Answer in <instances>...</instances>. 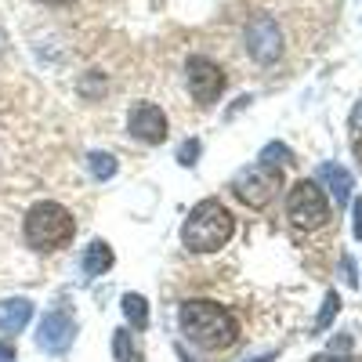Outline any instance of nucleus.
Listing matches in <instances>:
<instances>
[{
	"label": "nucleus",
	"instance_id": "f257e3e1",
	"mask_svg": "<svg viewBox=\"0 0 362 362\" xmlns=\"http://www.w3.org/2000/svg\"><path fill=\"white\" fill-rule=\"evenodd\" d=\"M235 319L225 305L218 300H185L181 305V334L189 344L206 348V351H221L235 341Z\"/></svg>",
	"mask_w": 362,
	"mask_h": 362
},
{
	"label": "nucleus",
	"instance_id": "f03ea898",
	"mask_svg": "<svg viewBox=\"0 0 362 362\" xmlns=\"http://www.w3.org/2000/svg\"><path fill=\"white\" fill-rule=\"evenodd\" d=\"M235 232V218L228 214V206L218 199H203L189 210L185 228H181V243L192 254H214L221 250Z\"/></svg>",
	"mask_w": 362,
	"mask_h": 362
},
{
	"label": "nucleus",
	"instance_id": "7ed1b4c3",
	"mask_svg": "<svg viewBox=\"0 0 362 362\" xmlns=\"http://www.w3.org/2000/svg\"><path fill=\"white\" fill-rule=\"evenodd\" d=\"M73 232H76V221L62 203L44 199L25 214V243L33 250H40V254H51L58 247H66L73 239Z\"/></svg>",
	"mask_w": 362,
	"mask_h": 362
},
{
	"label": "nucleus",
	"instance_id": "20e7f679",
	"mask_svg": "<svg viewBox=\"0 0 362 362\" xmlns=\"http://www.w3.org/2000/svg\"><path fill=\"white\" fill-rule=\"evenodd\" d=\"M286 218L305 232H315L329 221V203H326V196H322V189L315 185V181H297V185L290 189Z\"/></svg>",
	"mask_w": 362,
	"mask_h": 362
},
{
	"label": "nucleus",
	"instance_id": "39448f33",
	"mask_svg": "<svg viewBox=\"0 0 362 362\" xmlns=\"http://www.w3.org/2000/svg\"><path fill=\"white\" fill-rule=\"evenodd\" d=\"M243 40H247V51H250V58H254L257 66H276L279 58H283V51H286L283 29H279V22L272 18V15H254L247 22Z\"/></svg>",
	"mask_w": 362,
	"mask_h": 362
},
{
	"label": "nucleus",
	"instance_id": "423d86ee",
	"mask_svg": "<svg viewBox=\"0 0 362 362\" xmlns=\"http://www.w3.org/2000/svg\"><path fill=\"white\" fill-rule=\"evenodd\" d=\"M279 185H283L279 170H276V167H264V163H257V167H243V170L235 174V181H232V192H235L239 199H243L247 206L261 210V206H268L272 199H276Z\"/></svg>",
	"mask_w": 362,
	"mask_h": 362
},
{
	"label": "nucleus",
	"instance_id": "0eeeda50",
	"mask_svg": "<svg viewBox=\"0 0 362 362\" xmlns=\"http://www.w3.org/2000/svg\"><path fill=\"white\" fill-rule=\"evenodd\" d=\"M185 80H189V90L199 105H214L225 90V73L218 62H210L203 54H192L185 62Z\"/></svg>",
	"mask_w": 362,
	"mask_h": 362
},
{
	"label": "nucleus",
	"instance_id": "6e6552de",
	"mask_svg": "<svg viewBox=\"0 0 362 362\" xmlns=\"http://www.w3.org/2000/svg\"><path fill=\"white\" fill-rule=\"evenodd\" d=\"M73 341H76V322H73L69 312H47V315L40 319V326H37V344H40V351L62 355V351L73 348Z\"/></svg>",
	"mask_w": 362,
	"mask_h": 362
},
{
	"label": "nucleus",
	"instance_id": "1a4fd4ad",
	"mask_svg": "<svg viewBox=\"0 0 362 362\" xmlns=\"http://www.w3.org/2000/svg\"><path fill=\"white\" fill-rule=\"evenodd\" d=\"M127 131L138 138V141H148V145H160L167 138V116L160 105H148V102H138L127 116Z\"/></svg>",
	"mask_w": 362,
	"mask_h": 362
},
{
	"label": "nucleus",
	"instance_id": "9d476101",
	"mask_svg": "<svg viewBox=\"0 0 362 362\" xmlns=\"http://www.w3.org/2000/svg\"><path fill=\"white\" fill-rule=\"evenodd\" d=\"M29 319H33V305L25 297L0 300V334H22Z\"/></svg>",
	"mask_w": 362,
	"mask_h": 362
},
{
	"label": "nucleus",
	"instance_id": "9b49d317",
	"mask_svg": "<svg viewBox=\"0 0 362 362\" xmlns=\"http://www.w3.org/2000/svg\"><path fill=\"white\" fill-rule=\"evenodd\" d=\"M319 177H322V185L329 189V196H334V203H337V206H348L351 189H355L351 174H348L341 163H322V167H319Z\"/></svg>",
	"mask_w": 362,
	"mask_h": 362
},
{
	"label": "nucleus",
	"instance_id": "f8f14e48",
	"mask_svg": "<svg viewBox=\"0 0 362 362\" xmlns=\"http://www.w3.org/2000/svg\"><path fill=\"white\" fill-rule=\"evenodd\" d=\"M112 247L109 243H102V239H95V243H90L87 250H83V272L90 279H98V276H105V272L112 268Z\"/></svg>",
	"mask_w": 362,
	"mask_h": 362
},
{
	"label": "nucleus",
	"instance_id": "ddd939ff",
	"mask_svg": "<svg viewBox=\"0 0 362 362\" xmlns=\"http://www.w3.org/2000/svg\"><path fill=\"white\" fill-rule=\"evenodd\" d=\"M119 308H124V315H127V322H131L134 329H145V326H148V300H145L141 293H124Z\"/></svg>",
	"mask_w": 362,
	"mask_h": 362
},
{
	"label": "nucleus",
	"instance_id": "4468645a",
	"mask_svg": "<svg viewBox=\"0 0 362 362\" xmlns=\"http://www.w3.org/2000/svg\"><path fill=\"white\" fill-rule=\"evenodd\" d=\"M112 355H116V362H141V351L131 337V329H116L112 334Z\"/></svg>",
	"mask_w": 362,
	"mask_h": 362
},
{
	"label": "nucleus",
	"instance_id": "2eb2a0df",
	"mask_svg": "<svg viewBox=\"0 0 362 362\" xmlns=\"http://www.w3.org/2000/svg\"><path fill=\"white\" fill-rule=\"evenodd\" d=\"M116 167H119V163H116L109 153H90V156H87V170L95 174L98 181H109V177L116 174Z\"/></svg>",
	"mask_w": 362,
	"mask_h": 362
},
{
	"label": "nucleus",
	"instance_id": "dca6fc26",
	"mask_svg": "<svg viewBox=\"0 0 362 362\" xmlns=\"http://www.w3.org/2000/svg\"><path fill=\"white\" fill-rule=\"evenodd\" d=\"M293 160V153L283 145V141H272V145H264L261 148V163L264 167H276V163H290Z\"/></svg>",
	"mask_w": 362,
	"mask_h": 362
},
{
	"label": "nucleus",
	"instance_id": "f3484780",
	"mask_svg": "<svg viewBox=\"0 0 362 362\" xmlns=\"http://www.w3.org/2000/svg\"><path fill=\"white\" fill-rule=\"evenodd\" d=\"M337 312H341V297H337V293H326L322 308H319V319H315V329H326L329 322L337 319Z\"/></svg>",
	"mask_w": 362,
	"mask_h": 362
},
{
	"label": "nucleus",
	"instance_id": "a211bd4d",
	"mask_svg": "<svg viewBox=\"0 0 362 362\" xmlns=\"http://www.w3.org/2000/svg\"><path fill=\"white\" fill-rule=\"evenodd\" d=\"M196 156H199V141L196 138H189L185 145L177 148V163L181 167H196Z\"/></svg>",
	"mask_w": 362,
	"mask_h": 362
},
{
	"label": "nucleus",
	"instance_id": "6ab92c4d",
	"mask_svg": "<svg viewBox=\"0 0 362 362\" xmlns=\"http://www.w3.org/2000/svg\"><path fill=\"white\" fill-rule=\"evenodd\" d=\"M355 239H362V199H355Z\"/></svg>",
	"mask_w": 362,
	"mask_h": 362
},
{
	"label": "nucleus",
	"instance_id": "aec40b11",
	"mask_svg": "<svg viewBox=\"0 0 362 362\" xmlns=\"http://www.w3.org/2000/svg\"><path fill=\"white\" fill-rule=\"evenodd\" d=\"M341 268H344V283H351V286H355V283H358V279H355V261H348V257H344V264H341Z\"/></svg>",
	"mask_w": 362,
	"mask_h": 362
},
{
	"label": "nucleus",
	"instance_id": "412c9836",
	"mask_svg": "<svg viewBox=\"0 0 362 362\" xmlns=\"http://www.w3.org/2000/svg\"><path fill=\"white\" fill-rule=\"evenodd\" d=\"M351 131L355 134H362V102L355 105V112H351Z\"/></svg>",
	"mask_w": 362,
	"mask_h": 362
},
{
	"label": "nucleus",
	"instance_id": "4be33fe9",
	"mask_svg": "<svg viewBox=\"0 0 362 362\" xmlns=\"http://www.w3.org/2000/svg\"><path fill=\"white\" fill-rule=\"evenodd\" d=\"M0 362H15V351H11L4 341H0Z\"/></svg>",
	"mask_w": 362,
	"mask_h": 362
},
{
	"label": "nucleus",
	"instance_id": "5701e85b",
	"mask_svg": "<svg viewBox=\"0 0 362 362\" xmlns=\"http://www.w3.org/2000/svg\"><path fill=\"white\" fill-rule=\"evenodd\" d=\"M312 362H348V358H341V355H315Z\"/></svg>",
	"mask_w": 362,
	"mask_h": 362
},
{
	"label": "nucleus",
	"instance_id": "b1692460",
	"mask_svg": "<svg viewBox=\"0 0 362 362\" xmlns=\"http://www.w3.org/2000/svg\"><path fill=\"white\" fill-rule=\"evenodd\" d=\"M276 358V351H268V355H257V358H247V362H272Z\"/></svg>",
	"mask_w": 362,
	"mask_h": 362
},
{
	"label": "nucleus",
	"instance_id": "393cba45",
	"mask_svg": "<svg viewBox=\"0 0 362 362\" xmlns=\"http://www.w3.org/2000/svg\"><path fill=\"white\" fill-rule=\"evenodd\" d=\"M44 4H73V0H44Z\"/></svg>",
	"mask_w": 362,
	"mask_h": 362
}]
</instances>
